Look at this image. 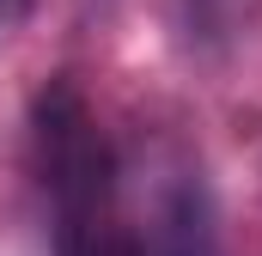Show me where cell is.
Masks as SVG:
<instances>
[{
  "label": "cell",
  "instance_id": "cell-1",
  "mask_svg": "<svg viewBox=\"0 0 262 256\" xmlns=\"http://www.w3.org/2000/svg\"><path fill=\"white\" fill-rule=\"evenodd\" d=\"M31 134H37V177L49 201L55 256H140L122 195V159L73 79H55L37 98Z\"/></svg>",
  "mask_w": 262,
  "mask_h": 256
},
{
  "label": "cell",
  "instance_id": "cell-2",
  "mask_svg": "<svg viewBox=\"0 0 262 256\" xmlns=\"http://www.w3.org/2000/svg\"><path fill=\"white\" fill-rule=\"evenodd\" d=\"M122 195L140 256H220L213 195L183 153H159L140 171L122 165Z\"/></svg>",
  "mask_w": 262,
  "mask_h": 256
},
{
  "label": "cell",
  "instance_id": "cell-3",
  "mask_svg": "<svg viewBox=\"0 0 262 256\" xmlns=\"http://www.w3.org/2000/svg\"><path fill=\"white\" fill-rule=\"evenodd\" d=\"M31 6H37V0H0V43H6V37L31 18Z\"/></svg>",
  "mask_w": 262,
  "mask_h": 256
}]
</instances>
